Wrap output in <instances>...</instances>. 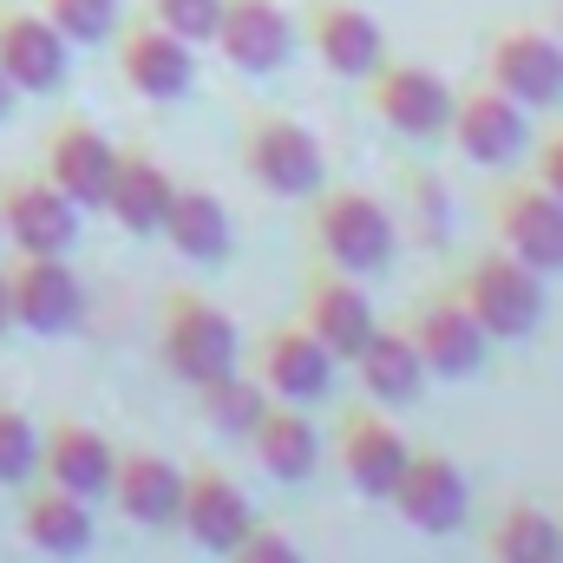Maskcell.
<instances>
[{
  "label": "cell",
  "instance_id": "8992f818",
  "mask_svg": "<svg viewBox=\"0 0 563 563\" xmlns=\"http://www.w3.org/2000/svg\"><path fill=\"white\" fill-rule=\"evenodd\" d=\"M485 79L511 92L525 112H558L563 106V40L551 26H498L485 46Z\"/></svg>",
  "mask_w": 563,
  "mask_h": 563
},
{
  "label": "cell",
  "instance_id": "d590c367",
  "mask_svg": "<svg viewBox=\"0 0 563 563\" xmlns=\"http://www.w3.org/2000/svg\"><path fill=\"white\" fill-rule=\"evenodd\" d=\"M13 328V282H7V269H0V334Z\"/></svg>",
  "mask_w": 563,
  "mask_h": 563
},
{
  "label": "cell",
  "instance_id": "e575fe53",
  "mask_svg": "<svg viewBox=\"0 0 563 563\" xmlns=\"http://www.w3.org/2000/svg\"><path fill=\"white\" fill-rule=\"evenodd\" d=\"M531 177H538L551 197H563V125H558L544 144H538V157H531Z\"/></svg>",
  "mask_w": 563,
  "mask_h": 563
},
{
  "label": "cell",
  "instance_id": "d4e9b609",
  "mask_svg": "<svg viewBox=\"0 0 563 563\" xmlns=\"http://www.w3.org/2000/svg\"><path fill=\"white\" fill-rule=\"evenodd\" d=\"M170 190L177 177L151 157V151H119V170H112V190H106V217L132 236H157L164 210H170Z\"/></svg>",
  "mask_w": 563,
  "mask_h": 563
},
{
  "label": "cell",
  "instance_id": "3957f363",
  "mask_svg": "<svg viewBox=\"0 0 563 563\" xmlns=\"http://www.w3.org/2000/svg\"><path fill=\"white\" fill-rule=\"evenodd\" d=\"M243 170L282 197V203H308L321 184H328V157H321V139L301 125V119H288V112H250L243 119Z\"/></svg>",
  "mask_w": 563,
  "mask_h": 563
},
{
  "label": "cell",
  "instance_id": "4dcf8cb0",
  "mask_svg": "<svg viewBox=\"0 0 563 563\" xmlns=\"http://www.w3.org/2000/svg\"><path fill=\"white\" fill-rule=\"evenodd\" d=\"M40 13H46L73 46L119 40V26H125V0H40Z\"/></svg>",
  "mask_w": 563,
  "mask_h": 563
},
{
  "label": "cell",
  "instance_id": "52a82bcc",
  "mask_svg": "<svg viewBox=\"0 0 563 563\" xmlns=\"http://www.w3.org/2000/svg\"><path fill=\"white\" fill-rule=\"evenodd\" d=\"M445 139L459 144L465 164L505 170V164H518V157L531 151V112H525L511 92H498L492 79H478V86H465V92L452 99V125H445Z\"/></svg>",
  "mask_w": 563,
  "mask_h": 563
},
{
  "label": "cell",
  "instance_id": "30bf717a",
  "mask_svg": "<svg viewBox=\"0 0 563 563\" xmlns=\"http://www.w3.org/2000/svg\"><path fill=\"white\" fill-rule=\"evenodd\" d=\"M301 328H308L334 361H354V354L374 341L380 314H374V301H367L361 276L321 263V269H308V282H301Z\"/></svg>",
  "mask_w": 563,
  "mask_h": 563
},
{
  "label": "cell",
  "instance_id": "e0dca14e",
  "mask_svg": "<svg viewBox=\"0 0 563 563\" xmlns=\"http://www.w3.org/2000/svg\"><path fill=\"white\" fill-rule=\"evenodd\" d=\"M7 282H13V328H26V334H40V341L79 328V314H86V282L73 276L66 256H20V263L7 269Z\"/></svg>",
  "mask_w": 563,
  "mask_h": 563
},
{
  "label": "cell",
  "instance_id": "5b68a950",
  "mask_svg": "<svg viewBox=\"0 0 563 563\" xmlns=\"http://www.w3.org/2000/svg\"><path fill=\"white\" fill-rule=\"evenodd\" d=\"M452 86L420 66V59H380L374 73H367V106H374V119L394 132V139H413V144H432L445 139V125H452Z\"/></svg>",
  "mask_w": 563,
  "mask_h": 563
},
{
  "label": "cell",
  "instance_id": "277c9868",
  "mask_svg": "<svg viewBox=\"0 0 563 563\" xmlns=\"http://www.w3.org/2000/svg\"><path fill=\"white\" fill-rule=\"evenodd\" d=\"M452 295L472 308V321L485 328V341H531V334L544 328V276L525 269L511 250L478 256V263L459 276Z\"/></svg>",
  "mask_w": 563,
  "mask_h": 563
},
{
  "label": "cell",
  "instance_id": "8d00e7d4",
  "mask_svg": "<svg viewBox=\"0 0 563 563\" xmlns=\"http://www.w3.org/2000/svg\"><path fill=\"white\" fill-rule=\"evenodd\" d=\"M13 106H20V92H13V79H7V73H0V125H7V119H13Z\"/></svg>",
  "mask_w": 563,
  "mask_h": 563
},
{
  "label": "cell",
  "instance_id": "9c48e42d",
  "mask_svg": "<svg viewBox=\"0 0 563 563\" xmlns=\"http://www.w3.org/2000/svg\"><path fill=\"white\" fill-rule=\"evenodd\" d=\"M0 236L20 256H66L79 243V203L53 177H7L0 184Z\"/></svg>",
  "mask_w": 563,
  "mask_h": 563
},
{
  "label": "cell",
  "instance_id": "f1b7e54d",
  "mask_svg": "<svg viewBox=\"0 0 563 563\" xmlns=\"http://www.w3.org/2000/svg\"><path fill=\"white\" fill-rule=\"evenodd\" d=\"M485 551H492V563H563V518L531 498H511L492 518Z\"/></svg>",
  "mask_w": 563,
  "mask_h": 563
},
{
  "label": "cell",
  "instance_id": "1f68e13d",
  "mask_svg": "<svg viewBox=\"0 0 563 563\" xmlns=\"http://www.w3.org/2000/svg\"><path fill=\"white\" fill-rule=\"evenodd\" d=\"M40 426L26 420L20 407H7L0 400V485H33V472H40Z\"/></svg>",
  "mask_w": 563,
  "mask_h": 563
},
{
  "label": "cell",
  "instance_id": "d6a6232c",
  "mask_svg": "<svg viewBox=\"0 0 563 563\" xmlns=\"http://www.w3.org/2000/svg\"><path fill=\"white\" fill-rule=\"evenodd\" d=\"M151 20L170 26L177 40L190 46H217V20H223V0H151Z\"/></svg>",
  "mask_w": 563,
  "mask_h": 563
},
{
  "label": "cell",
  "instance_id": "484cf974",
  "mask_svg": "<svg viewBox=\"0 0 563 563\" xmlns=\"http://www.w3.org/2000/svg\"><path fill=\"white\" fill-rule=\"evenodd\" d=\"M20 531H26V544L46 551V558H86L92 538H99L92 498H73V492H59V485H40V492H26V505H20Z\"/></svg>",
  "mask_w": 563,
  "mask_h": 563
},
{
  "label": "cell",
  "instance_id": "7a4b0ae2",
  "mask_svg": "<svg viewBox=\"0 0 563 563\" xmlns=\"http://www.w3.org/2000/svg\"><path fill=\"white\" fill-rule=\"evenodd\" d=\"M157 354H164V367H170L184 387H203V380L243 367V334H236V321H230L217 301H203L197 288H170V295H164V314H157Z\"/></svg>",
  "mask_w": 563,
  "mask_h": 563
},
{
  "label": "cell",
  "instance_id": "44dd1931",
  "mask_svg": "<svg viewBox=\"0 0 563 563\" xmlns=\"http://www.w3.org/2000/svg\"><path fill=\"white\" fill-rule=\"evenodd\" d=\"M112 170H119V144L106 139L99 125H86V119H59V132L46 139V177L79 210H106Z\"/></svg>",
  "mask_w": 563,
  "mask_h": 563
},
{
  "label": "cell",
  "instance_id": "603a6c76",
  "mask_svg": "<svg viewBox=\"0 0 563 563\" xmlns=\"http://www.w3.org/2000/svg\"><path fill=\"white\" fill-rule=\"evenodd\" d=\"M106 498L144 531H170L177 511H184V465L164 459V452H119V472H112Z\"/></svg>",
  "mask_w": 563,
  "mask_h": 563
},
{
  "label": "cell",
  "instance_id": "6da1fadb",
  "mask_svg": "<svg viewBox=\"0 0 563 563\" xmlns=\"http://www.w3.org/2000/svg\"><path fill=\"white\" fill-rule=\"evenodd\" d=\"M308 203H314L308 230H314L321 263H334V269H347V276H380V269H394V256H400V223H394V210H387L374 190H354V184L328 190V184H321Z\"/></svg>",
  "mask_w": 563,
  "mask_h": 563
},
{
  "label": "cell",
  "instance_id": "d6986e66",
  "mask_svg": "<svg viewBox=\"0 0 563 563\" xmlns=\"http://www.w3.org/2000/svg\"><path fill=\"white\" fill-rule=\"evenodd\" d=\"M407 334H413V347H420L432 380H472L485 367V354H492L485 328L472 321V308L459 295H432L420 314L407 321Z\"/></svg>",
  "mask_w": 563,
  "mask_h": 563
},
{
  "label": "cell",
  "instance_id": "2e32d148",
  "mask_svg": "<svg viewBox=\"0 0 563 563\" xmlns=\"http://www.w3.org/2000/svg\"><path fill=\"white\" fill-rule=\"evenodd\" d=\"M119 73H125V86H132L139 99L170 106V99H184V92L197 86V46L177 40L170 26H157V20L144 13L132 26H119Z\"/></svg>",
  "mask_w": 563,
  "mask_h": 563
},
{
  "label": "cell",
  "instance_id": "83f0119b",
  "mask_svg": "<svg viewBox=\"0 0 563 563\" xmlns=\"http://www.w3.org/2000/svg\"><path fill=\"white\" fill-rule=\"evenodd\" d=\"M354 367H361V387L374 394V407H413L432 380L407 328H374V341L354 354Z\"/></svg>",
  "mask_w": 563,
  "mask_h": 563
},
{
  "label": "cell",
  "instance_id": "ac0fdd59",
  "mask_svg": "<svg viewBox=\"0 0 563 563\" xmlns=\"http://www.w3.org/2000/svg\"><path fill=\"white\" fill-rule=\"evenodd\" d=\"M387 505H394L413 531H426V538H445V531H459V525H465L472 485H465L459 459H445V452H413Z\"/></svg>",
  "mask_w": 563,
  "mask_h": 563
},
{
  "label": "cell",
  "instance_id": "4fadbf2b",
  "mask_svg": "<svg viewBox=\"0 0 563 563\" xmlns=\"http://www.w3.org/2000/svg\"><path fill=\"white\" fill-rule=\"evenodd\" d=\"M301 40H308V53H314L334 79H354V86H367V73L387 59L380 20H374L367 7H354V0H314V7L301 13Z\"/></svg>",
  "mask_w": 563,
  "mask_h": 563
},
{
  "label": "cell",
  "instance_id": "7c38bea8",
  "mask_svg": "<svg viewBox=\"0 0 563 563\" xmlns=\"http://www.w3.org/2000/svg\"><path fill=\"white\" fill-rule=\"evenodd\" d=\"M301 46V20L282 7V0H223V20H217V53L250 73V79H269L295 59Z\"/></svg>",
  "mask_w": 563,
  "mask_h": 563
},
{
  "label": "cell",
  "instance_id": "f546056e",
  "mask_svg": "<svg viewBox=\"0 0 563 563\" xmlns=\"http://www.w3.org/2000/svg\"><path fill=\"white\" fill-rule=\"evenodd\" d=\"M197 407H203V420L217 426L223 439H250L256 420L269 413V387H263V380H250V374L236 367V374L203 380V387H197Z\"/></svg>",
  "mask_w": 563,
  "mask_h": 563
},
{
  "label": "cell",
  "instance_id": "7402d4cb",
  "mask_svg": "<svg viewBox=\"0 0 563 563\" xmlns=\"http://www.w3.org/2000/svg\"><path fill=\"white\" fill-rule=\"evenodd\" d=\"M40 472H46V485H59L73 498H106L112 492V472H119V445L99 426L59 420L40 439Z\"/></svg>",
  "mask_w": 563,
  "mask_h": 563
},
{
  "label": "cell",
  "instance_id": "9a60e30c",
  "mask_svg": "<svg viewBox=\"0 0 563 563\" xmlns=\"http://www.w3.org/2000/svg\"><path fill=\"white\" fill-rule=\"evenodd\" d=\"M256 374L269 387V400H288V407H321L334 394V374L341 361L301 328V321H282L256 341Z\"/></svg>",
  "mask_w": 563,
  "mask_h": 563
},
{
  "label": "cell",
  "instance_id": "ffe728a7",
  "mask_svg": "<svg viewBox=\"0 0 563 563\" xmlns=\"http://www.w3.org/2000/svg\"><path fill=\"white\" fill-rule=\"evenodd\" d=\"M407 459H413V439L387 413H347V426H341V472H347V485L361 498L387 505L400 472H407Z\"/></svg>",
  "mask_w": 563,
  "mask_h": 563
},
{
  "label": "cell",
  "instance_id": "836d02e7",
  "mask_svg": "<svg viewBox=\"0 0 563 563\" xmlns=\"http://www.w3.org/2000/svg\"><path fill=\"white\" fill-rule=\"evenodd\" d=\"M223 563H301V544H295L282 525H256Z\"/></svg>",
  "mask_w": 563,
  "mask_h": 563
},
{
  "label": "cell",
  "instance_id": "4316f807",
  "mask_svg": "<svg viewBox=\"0 0 563 563\" xmlns=\"http://www.w3.org/2000/svg\"><path fill=\"white\" fill-rule=\"evenodd\" d=\"M243 445L256 452V465L269 478H282V485H295V478H308L321 465V432L308 420V407H288V400H269V413L256 420V432Z\"/></svg>",
  "mask_w": 563,
  "mask_h": 563
},
{
  "label": "cell",
  "instance_id": "cb8c5ba5",
  "mask_svg": "<svg viewBox=\"0 0 563 563\" xmlns=\"http://www.w3.org/2000/svg\"><path fill=\"white\" fill-rule=\"evenodd\" d=\"M157 236L184 256V263H223L230 256V243H236V230H230V203L217 197V190H203V184H177L170 190V210H164V223H157Z\"/></svg>",
  "mask_w": 563,
  "mask_h": 563
},
{
  "label": "cell",
  "instance_id": "5bb4252c",
  "mask_svg": "<svg viewBox=\"0 0 563 563\" xmlns=\"http://www.w3.org/2000/svg\"><path fill=\"white\" fill-rule=\"evenodd\" d=\"M0 73L13 79V92L26 99H46L66 86L73 73V40L40 13V7H7L0 13Z\"/></svg>",
  "mask_w": 563,
  "mask_h": 563
},
{
  "label": "cell",
  "instance_id": "ba28073f",
  "mask_svg": "<svg viewBox=\"0 0 563 563\" xmlns=\"http://www.w3.org/2000/svg\"><path fill=\"white\" fill-rule=\"evenodd\" d=\"M492 230L498 250H511L525 269L563 276V197H551L538 177H511L492 190Z\"/></svg>",
  "mask_w": 563,
  "mask_h": 563
},
{
  "label": "cell",
  "instance_id": "8fae6325",
  "mask_svg": "<svg viewBox=\"0 0 563 563\" xmlns=\"http://www.w3.org/2000/svg\"><path fill=\"white\" fill-rule=\"evenodd\" d=\"M177 531L210 551V558H230L250 531H256V505L250 492L223 472V465H190L184 472V511H177Z\"/></svg>",
  "mask_w": 563,
  "mask_h": 563
}]
</instances>
